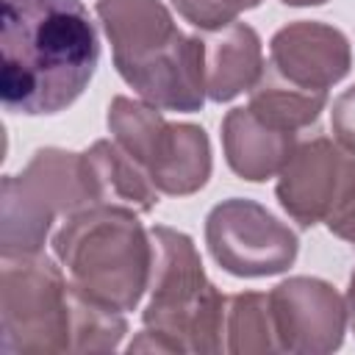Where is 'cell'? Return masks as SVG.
Segmentation results:
<instances>
[{"mask_svg": "<svg viewBox=\"0 0 355 355\" xmlns=\"http://www.w3.org/2000/svg\"><path fill=\"white\" fill-rule=\"evenodd\" d=\"M80 155L94 205H116L136 214H150L158 205L155 183L114 139H97Z\"/></svg>", "mask_w": 355, "mask_h": 355, "instance_id": "5bb4252c", "label": "cell"}, {"mask_svg": "<svg viewBox=\"0 0 355 355\" xmlns=\"http://www.w3.org/2000/svg\"><path fill=\"white\" fill-rule=\"evenodd\" d=\"M297 130L280 128L250 105L230 108L222 119V150L225 161L241 180L263 183L288 164L297 150Z\"/></svg>", "mask_w": 355, "mask_h": 355, "instance_id": "7c38bea8", "label": "cell"}, {"mask_svg": "<svg viewBox=\"0 0 355 355\" xmlns=\"http://www.w3.org/2000/svg\"><path fill=\"white\" fill-rule=\"evenodd\" d=\"M50 244L67 277L89 297L133 311L147 294L153 241L136 211L89 205L64 216Z\"/></svg>", "mask_w": 355, "mask_h": 355, "instance_id": "3957f363", "label": "cell"}, {"mask_svg": "<svg viewBox=\"0 0 355 355\" xmlns=\"http://www.w3.org/2000/svg\"><path fill=\"white\" fill-rule=\"evenodd\" d=\"M330 130L341 147L355 153V83L344 89L330 108Z\"/></svg>", "mask_w": 355, "mask_h": 355, "instance_id": "e0dca14e", "label": "cell"}, {"mask_svg": "<svg viewBox=\"0 0 355 355\" xmlns=\"http://www.w3.org/2000/svg\"><path fill=\"white\" fill-rule=\"evenodd\" d=\"M283 6H294V8H302V6H322L327 0H280Z\"/></svg>", "mask_w": 355, "mask_h": 355, "instance_id": "d6986e66", "label": "cell"}, {"mask_svg": "<svg viewBox=\"0 0 355 355\" xmlns=\"http://www.w3.org/2000/svg\"><path fill=\"white\" fill-rule=\"evenodd\" d=\"M261 36L247 22H230L219 31H202L205 94L214 103H230L250 92L263 75Z\"/></svg>", "mask_w": 355, "mask_h": 355, "instance_id": "4fadbf2b", "label": "cell"}, {"mask_svg": "<svg viewBox=\"0 0 355 355\" xmlns=\"http://www.w3.org/2000/svg\"><path fill=\"white\" fill-rule=\"evenodd\" d=\"M94 11L114 67L139 100L180 114L202 108V33L186 36L161 0H97Z\"/></svg>", "mask_w": 355, "mask_h": 355, "instance_id": "7a4b0ae2", "label": "cell"}, {"mask_svg": "<svg viewBox=\"0 0 355 355\" xmlns=\"http://www.w3.org/2000/svg\"><path fill=\"white\" fill-rule=\"evenodd\" d=\"M275 197L302 230L324 225L355 244V153L327 136L297 144L277 175Z\"/></svg>", "mask_w": 355, "mask_h": 355, "instance_id": "ba28073f", "label": "cell"}, {"mask_svg": "<svg viewBox=\"0 0 355 355\" xmlns=\"http://www.w3.org/2000/svg\"><path fill=\"white\" fill-rule=\"evenodd\" d=\"M94 205L83 155L42 147L19 175H6L0 189V258L36 255L58 216Z\"/></svg>", "mask_w": 355, "mask_h": 355, "instance_id": "5b68a950", "label": "cell"}, {"mask_svg": "<svg viewBox=\"0 0 355 355\" xmlns=\"http://www.w3.org/2000/svg\"><path fill=\"white\" fill-rule=\"evenodd\" d=\"M75 286L44 252L0 258V349L6 355L72 349Z\"/></svg>", "mask_w": 355, "mask_h": 355, "instance_id": "8992f818", "label": "cell"}, {"mask_svg": "<svg viewBox=\"0 0 355 355\" xmlns=\"http://www.w3.org/2000/svg\"><path fill=\"white\" fill-rule=\"evenodd\" d=\"M169 3L189 25L200 31H219L236 22L241 11L258 8L263 0H169Z\"/></svg>", "mask_w": 355, "mask_h": 355, "instance_id": "2e32d148", "label": "cell"}, {"mask_svg": "<svg viewBox=\"0 0 355 355\" xmlns=\"http://www.w3.org/2000/svg\"><path fill=\"white\" fill-rule=\"evenodd\" d=\"M349 67L352 47L344 31L319 19H297L275 31L263 72L291 89L327 94Z\"/></svg>", "mask_w": 355, "mask_h": 355, "instance_id": "8fae6325", "label": "cell"}, {"mask_svg": "<svg viewBox=\"0 0 355 355\" xmlns=\"http://www.w3.org/2000/svg\"><path fill=\"white\" fill-rule=\"evenodd\" d=\"M153 266L141 324L161 333L175 352H222L227 297L205 277L202 258L189 233L150 227Z\"/></svg>", "mask_w": 355, "mask_h": 355, "instance_id": "277c9868", "label": "cell"}, {"mask_svg": "<svg viewBox=\"0 0 355 355\" xmlns=\"http://www.w3.org/2000/svg\"><path fill=\"white\" fill-rule=\"evenodd\" d=\"M100 64L97 28L80 0H0V100L6 111H67Z\"/></svg>", "mask_w": 355, "mask_h": 355, "instance_id": "6da1fadb", "label": "cell"}, {"mask_svg": "<svg viewBox=\"0 0 355 355\" xmlns=\"http://www.w3.org/2000/svg\"><path fill=\"white\" fill-rule=\"evenodd\" d=\"M105 125L114 141L133 155L155 189L169 197H189L211 178V139L194 122H169L161 108L125 94L108 103Z\"/></svg>", "mask_w": 355, "mask_h": 355, "instance_id": "52a82bcc", "label": "cell"}, {"mask_svg": "<svg viewBox=\"0 0 355 355\" xmlns=\"http://www.w3.org/2000/svg\"><path fill=\"white\" fill-rule=\"evenodd\" d=\"M222 352H280L269 294L239 291L227 297L222 322Z\"/></svg>", "mask_w": 355, "mask_h": 355, "instance_id": "9a60e30c", "label": "cell"}, {"mask_svg": "<svg viewBox=\"0 0 355 355\" xmlns=\"http://www.w3.org/2000/svg\"><path fill=\"white\" fill-rule=\"evenodd\" d=\"M280 352L327 355L344 344L347 302L322 277H286L269 291Z\"/></svg>", "mask_w": 355, "mask_h": 355, "instance_id": "30bf717a", "label": "cell"}, {"mask_svg": "<svg viewBox=\"0 0 355 355\" xmlns=\"http://www.w3.org/2000/svg\"><path fill=\"white\" fill-rule=\"evenodd\" d=\"M347 322H349V327H352V336H355V269H352V275H349V286H347Z\"/></svg>", "mask_w": 355, "mask_h": 355, "instance_id": "ac0fdd59", "label": "cell"}, {"mask_svg": "<svg viewBox=\"0 0 355 355\" xmlns=\"http://www.w3.org/2000/svg\"><path fill=\"white\" fill-rule=\"evenodd\" d=\"M205 244L211 258L236 277H272L294 266L297 233L255 200L230 197L205 216Z\"/></svg>", "mask_w": 355, "mask_h": 355, "instance_id": "9c48e42d", "label": "cell"}]
</instances>
